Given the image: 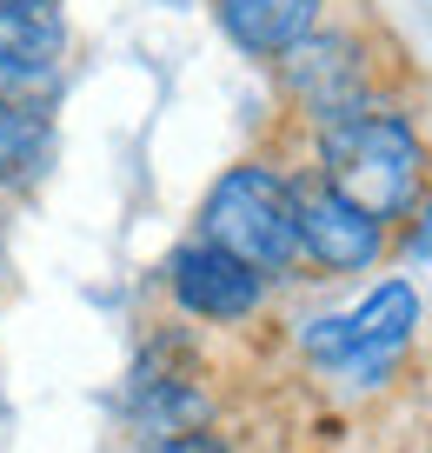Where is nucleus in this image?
<instances>
[{
	"label": "nucleus",
	"mask_w": 432,
	"mask_h": 453,
	"mask_svg": "<svg viewBox=\"0 0 432 453\" xmlns=\"http://www.w3.org/2000/svg\"><path fill=\"white\" fill-rule=\"evenodd\" d=\"M313 173L366 220L392 226L432 194V147L405 107H366L313 134Z\"/></svg>",
	"instance_id": "obj_1"
},
{
	"label": "nucleus",
	"mask_w": 432,
	"mask_h": 453,
	"mask_svg": "<svg viewBox=\"0 0 432 453\" xmlns=\"http://www.w3.org/2000/svg\"><path fill=\"white\" fill-rule=\"evenodd\" d=\"M200 241L253 267L266 287L299 273V226H293V194L286 173L266 160H239L200 200Z\"/></svg>",
	"instance_id": "obj_2"
},
{
	"label": "nucleus",
	"mask_w": 432,
	"mask_h": 453,
	"mask_svg": "<svg viewBox=\"0 0 432 453\" xmlns=\"http://www.w3.org/2000/svg\"><path fill=\"white\" fill-rule=\"evenodd\" d=\"M413 334H419V287L413 280H379L360 307L333 313V320H313L299 334V354L346 387H386L399 373Z\"/></svg>",
	"instance_id": "obj_3"
},
{
	"label": "nucleus",
	"mask_w": 432,
	"mask_h": 453,
	"mask_svg": "<svg viewBox=\"0 0 432 453\" xmlns=\"http://www.w3.org/2000/svg\"><path fill=\"white\" fill-rule=\"evenodd\" d=\"M273 73H279L286 107H293L313 134L339 127V120H352V113H366V107H386L373 41H366L360 27H320V34H307L299 47H286V54L273 60Z\"/></svg>",
	"instance_id": "obj_4"
},
{
	"label": "nucleus",
	"mask_w": 432,
	"mask_h": 453,
	"mask_svg": "<svg viewBox=\"0 0 432 453\" xmlns=\"http://www.w3.org/2000/svg\"><path fill=\"white\" fill-rule=\"evenodd\" d=\"M286 194H293V226H299V267L320 273H366L392 254V226L366 220L360 207L333 194L320 173H286Z\"/></svg>",
	"instance_id": "obj_5"
},
{
	"label": "nucleus",
	"mask_w": 432,
	"mask_h": 453,
	"mask_svg": "<svg viewBox=\"0 0 432 453\" xmlns=\"http://www.w3.org/2000/svg\"><path fill=\"white\" fill-rule=\"evenodd\" d=\"M167 294L186 320H207V326H246L253 313L266 307V280L253 267H239L233 254L193 241H180L167 254Z\"/></svg>",
	"instance_id": "obj_6"
},
{
	"label": "nucleus",
	"mask_w": 432,
	"mask_h": 453,
	"mask_svg": "<svg viewBox=\"0 0 432 453\" xmlns=\"http://www.w3.org/2000/svg\"><path fill=\"white\" fill-rule=\"evenodd\" d=\"M226 41L253 60H279L286 47H299L307 34L326 27V0H213Z\"/></svg>",
	"instance_id": "obj_7"
},
{
	"label": "nucleus",
	"mask_w": 432,
	"mask_h": 453,
	"mask_svg": "<svg viewBox=\"0 0 432 453\" xmlns=\"http://www.w3.org/2000/svg\"><path fill=\"white\" fill-rule=\"evenodd\" d=\"M54 167V100H0V187L27 194Z\"/></svg>",
	"instance_id": "obj_8"
},
{
	"label": "nucleus",
	"mask_w": 432,
	"mask_h": 453,
	"mask_svg": "<svg viewBox=\"0 0 432 453\" xmlns=\"http://www.w3.org/2000/svg\"><path fill=\"white\" fill-rule=\"evenodd\" d=\"M405 220H413V226H405L399 241H392V254H399V260H432V194L419 200Z\"/></svg>",
	"instance_id": "obj_9"
},
{
	"label": "nucleus",
	"mask_w": 432,
	"mask_h": 453,
	"mask_svg": "<svg viewBox=\"0 0 432 453\" xmlns=\"http://www.w3.org/2000/svg\"><path fill=\"white\" fill-rule=\"evenodd\" d=\"M147 453H233V440L213 434V426H193V434H173V440H154Z\"/></svg>",
	"instance_id": "obj_10"
},
{
	"label": "nucleus",
	"mask_w": 432,
	"mask_h": 453,
	"mask_svg": "<svg viewBox=\"0 0 432 453\" xmlns=\"http://www.w3.org/2000/svg\"><path fill=\"white\" fill-rule=\"evenodd\" d=\"M47 7H60V0H0V14H47Z\"/></svg>",
	"instance_id": "obj_11"
},
{
	"label": "nucleus",
	"mask_w": 432,
	"mask_h": 453,
	"mask_svg": "<svg viewBox=\"0 0 432 453\" xmlns=\"http://www.w3.org/2000/svg\"><path fill=\"white\" fill-rule=\"evenodd\" d=\"M419 453H432V447H419Z\"/></svg>",
	"instance_id": "obj_12"
}]
</instances>
